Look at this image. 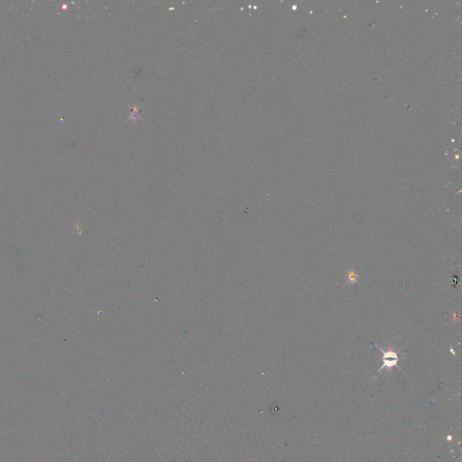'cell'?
<instances>
[{
    "label": "cell",
    "instance_id": "6da1fadb",
    "mask_svg": "<svg viewBox=\"0 0 462 462\" xmlns=\"http://www.w3.org/2000/svg\"><path fill=\"white\" fill-rule=\"evenodd\" d=\"M376 348L379 349L381 352L383 353V365L381 366V368L378 370V373L381 371V370L388 368V369H392L394 367H397V362L400 360V357H398L397 353L394 352L393 350H388V351H383L382 350L378 347V346L375 345Z\"/></svg>",
    "mask_w": 462,
    "mask_h": 462
},
{
    "label": "cell",
    "instance_id": "7a4b0ae2",
    "mask_svg": "<svg viewBox=\"0 0 462 462\" xmlns=\"http://www.w3.org/2000/svg\"><path fill=\"white\" fill-rule=\"evenodd\" d=\"M359 281V277L355 270H348L347 273V283L351 285L356 284Z\"/></svg>",
    "mask_w": 462,
    "mask_h": 462
}]
</instances>
